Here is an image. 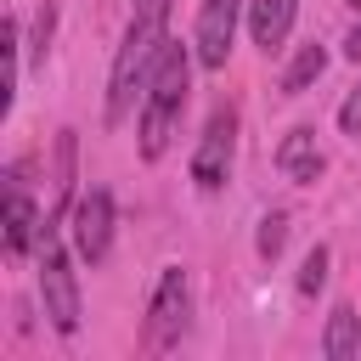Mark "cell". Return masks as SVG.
<instances>
[{
    "label": "cell",
    "mask_w": 361,
    "mask_h": 361,
    "mask_svg": "<svg viewBox=\"0 0 361 361\" xmlns=\"http://www.w3.org/2000/svg\"><path fill=\"white\" fill-rule=\"evenodd\" d=\"M164 17H169V0H141V6H135L130 28H124V45H118V56H113V79H107V124H118V118L130 113L135 90L147 85V73H152V62H158V51H164V39H169Z\"/></svg>",
    "instance_id": "6da1fadb"
},
{
    "label": "cell",
    "mask_w": 361,
    "mask_h": 361,
    "mask_svg": "<svg viewBox=\"0 0 361 361\" xmlns=\"http://www.w3.org/2000/svg\"><path fill=\"white\" fill-rule=\"evenodd\" d=\"M39 293H45V316H51V327H56L62 338H73L85 310H79L73 265H68V254H62V243H56V220L39 226Z\"/></svg>",
    "instance_id": "7a4b0ae2"
},
{
    "label": "cell",
    "mask_w": 361,
    "mask_h": 361,
    "mask_svg": "<svg viewBox=\"0 0 361 361\" xmlns=\"http://www.w3.org/2000/svg\"><path fill=\"white\" fill-rule=\"evenodd\" d=\"M231 147H237V118H231V107H214L209 124H203V141H197V152H192V180H197V192H220V186H226Z\"/></svg>",
    "instance_id": "3957f363"
},
{
    "label": "cell",
    "mask_w": 361,
    "mask_h": 361,
    "mask_svg": "<svg viewBox=\"0 0 361 361\" xmlns=\"http://www.w3.org/2000/svg\"><path fill=\"white\" fill-rule=\"evenodd\" d=\"M73 248H79V259H90V265H102L107 259V248H113V192L107 186H90L85 197H73Z\"/></svg>",
    "instance_id": "277c9868"
},
{
    "label": "cell",
    "mask_w": 361,
    "mask_h": 361,
    "mask_svg": "<svg viewBox=\"0 0 361 361\" xmlns=\"http://www.w3.org/2000/svg\"><path fill=\"white\" fill-rule=\"evenodd\" d=\"M237 11H243V0H203V6H197L192 51H197V62H203V68H226L231 39H237Z\"/></svg>",
    "instance_id": "5b68a950"
},
{
    "label": "cell",
    "mask_w": 361,
    "mask_h": 361,
    "mask_svg": "<svg viewBox=\"0 0 361 361\" xmlns=\"http://www.w3.org/2000/svg\"><path fill=\"white\" fill-rule=\"evenodd\" d=\"M180 327H186V271L164 265V276L152 288V305H147V338L152 344H175Z\"/></svg>",
    "instance_id": "8992f818"
},
{
    "label": "cell",
    "mask_w": 361,
    "mask_h": 361,
    "mask_svg": "<svg viewBox=\"0 0 361 361\" xmlns=\"http://www.w3.org/2000/svg\"><path fill=\"white\" fill-rule=\"evenodd\" d=\"M192 56H197V51H186L180 39H164V51H158V62H152V73H147V102H164V107H175V113H180Z\"/></svg>",
    "instance_id": "52a82bcc"
},
{
    "label": "cell",
    "mask_w": 361,
    "mask_h": 361,
    "mask_svg": "<svg viewBox=\"0 0 361 361\" xmlns=\"http://www.w3.org/2000/svg\"><path fill=\"white\" fill-rule=\"evenodd\" d=\"M293 17H299V0H254V6H248V34H254V45H259L265 56L282 51L288 34H293Z\"/></svg>",
    "instance_id": "ba28073f"
},
{
    "label": "cell",
    "mask_w": 361,
    "mask_h": 361,
    "mask_svg": "<svg viewBox=\"0 0 361 361\" xmlns=\"http://www.w3.org/2000/svg\"><path fill=\"white\" fill-rule=\"evenodd\" d=\"M276 169L293 180V186H310L322 175V147H316V130H288L282 147H276Z\"/></svg>",
    "instance_id": "9c48e42d"
},
{
    "label": "cell",
    "mask_w": 361,
    "mask_h": 361,
    "mask_svg": "<svg viewBox=\"0 0 361 361\" xmlns=\"http://www.w3.org/2000/svg\"><path fill=\"white\" fill-rule=\"evenodd\" d=\"M39 214H34V203L11 186V197H6V254H28L34 243H39Z\"/></svg>",
    "instance_id": "30bf717a"
},
{
    "label": "cell",
    "mask_w": 361,
    "mask_h": 361,
    "mask_svg": "<svg viewBox=\"0 0 361 361\" xmlns=\"http://www.w3.org/2000/svg\"><path fill=\"white\" fill-rule=\"evenodd\" d=\"M322 350H327V361H350V355L361 350V316H355L350 305H333V316H327V338H322Z\"/></svg>",
    "instance_id": "8fae6325"
},
{
    "label": "cell",
    "mask_w": 361,
    "mask_h": 361,
    "mask_svg": "<svg viewBox=\"0 0 361 361\" xmlns=\"http://www.w3.org/2000/svg\"><path fill=\"white\" fill-rule=\"evenodd\" d=\"M175 107H164V102H141V158H164V147H169V135H175Z\"/></svg>",
    "instance_id": "7c38bea8"
},
{
    "label": "cell",
    "mask_w": 361,
    "mask_h": 361,
    "mask_svg": "<svg viewBox=\"0 0 361 361\" xmlns=\"http://www.w3.org/2000/svg\"><path fill=\"white\" fill-rule=\"evenodd\" d=\"M322 68H327V51H322V45H299V51H293V62L282 68V90H288V96L310 90V85L322 79Z\"/></svg>",
    "instance_id": "4fadbf2b"
},
{
    "label": "cell",
    "mask_w": 361,
    "mask_h": 361,
    "mask_svg": "<svg viewBox=\"0 0 361 361\" xmlns=\"http://www.w3.org/2000/svg\"><path fill=\"white\" fill-rule=\"evenodd\" d=\"M68 203H73V130L56 135V214ZM56 214H45V220H56Z\"/></svg>",
    "instance_id": "5bb4252c"
},
{
    "label": "cell",
    "mask_w": 361,
    "mask_h": 361,
    "mask_svg": "<svg viewBox=\"0 0 361 361\" xmlns=\"http://www.w3.org/2000/svg\"><path fill=\"white\" fill-rule=\"evenodd\" d=\"M0 56H6V85H0V113H11V90H17V17H6V28H0Z\"/></svg>",
    "instance_id": "9a60e30c"
},
{
    "label": "cell",
    "mask_w": 361,
    "mask_h": 361,
    "mask_svg": "<svg viewBox=\"0 0 361 361\" xmlns=\"http://www.w3.org/2000/svg\"><path fill=\"white\" fill-rule=\"evenodd\" d=\"M282 243H288V214H265V220H259V243H254L259 259H276Z\"/></svg>",
    "instance_id": "2e32d148"
},
{
    "label": "cell",
    "mask_w": 361,
    "mask_h": 361,
    "mask_svg": "<svg viewBox=\"0 0 361 361\" xmlns=\"http://www.w3.org/2000/svg\"><path fill=\"white\" fill-rule=\"evenodd\" d=\"M322 282H327V248L316 243V248L305 254V265H299V293H316Z\"/></svg>",
    "instance_id": "e0dca14e"
},
{
    "label": "cell",
    "mask_w": 361,
    "mask_h": 361,
    "mask_svg": "<svg viewBox=\"0 0 361 361\" xmlns=\"http://www.w3.org/2000/svg\"><path fill=\"white\" fill-rule=\"evenodd\" d=\"M51 28H56V6L45 0L39 17H34V62H45V51H51Z\"/></svg>",
    "instance_id": "ac0fdd59"
},
{
    "label": "cell",
    "mask_w": 361,
    "mask_h": 361,
    "mask_svg": "<svg viewBox=\"0 0 361 361\" xmlns=\"http://www.w3.org/2000/svg\"><path fill=\"white\" fill-rule=\"evenodd\" d=\"M338 130H344V135H361V85L344 96V107H338Z\"/></svg>",
    "instance_id": "d6986e66"
},
{
    "label": "cell",
    "mask_w": 361,
    "mask_h": 361,
    "mask_svg": "<svg viewBox=\"0 0 361 361\" xmlns=\"http://www.w3.org/2000/svg\"><path fill=\"white\" fill-rule=\"evenodd\" d=\"M344 56H350V62H361V28H350V34H344Z\"/></svg>",
    "instance_id": "ffe728a7"
},
{
    "label": "cell",
    "mask_w": 361,
    "mask_h": 361,
    "mask_svg": "<svg viewBox=\"0 0 361 361\" xmlns=\"http://www.w3.org/2000/svg\"><path fill=\"white\" fill-rule=\"evenodd\" d=\"M350 6H355V11H361V0H350Z\"/></svg>",
    "instance_id": "44dd1931"
},
{
    "label": "cell",
    "mask_w": 361,
    "mask_h": 361,
    "mask_svg": "<svg viewBox=\"0 0 361 361\" xmlns=\"http://www.w3.org/2000/svg\"><path fill=\"white\" fill-rule=\"evenodd\" d=\"M135 6H141V0H135Z\"/></svg>",
    "instance_id": "7402d4cb"
}]
</instances>
